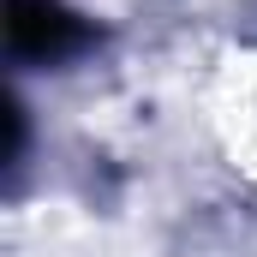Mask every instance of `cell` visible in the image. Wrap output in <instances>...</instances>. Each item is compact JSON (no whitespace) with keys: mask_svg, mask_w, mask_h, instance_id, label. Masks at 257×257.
I'll return each mask as SVG.
<instances>
[{"mask_svg":"<svg viewBox=\"0 0 257 257\" xmlns=\"http://www.w3.org/2000/svg\"><path fill=\"white\" fill-rule=\"evenodd\" d=\"M6 36L24 60H66L90 42V24L66 0H6Z\"/></svg>","mask_w":257,"mask_h":257,"instance_id":"6da1fadb","label":"cell"}]
</instances>
